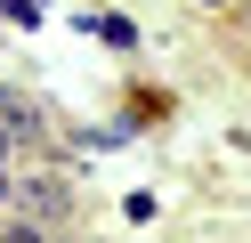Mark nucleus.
Wrapping results in <instances>:
<instances>
[{
  "instance_id": "nucleus-1",
  "label": "nucleus",
  "mask_w": 251,
  "mask_h": 243,
  "mask_svg": "<svg viewBox=\"0 0 251 243\" xmlns=\"http://www.w3.org/2000/svg\"><path fill=\"white\" fill-rule=\"evenodd\" d=\"M0 8H17V16H41V0H0Z\"/></svg>"
},
{
  "instance_id": "nucleus-2",
  "label": "nucleus",
  "mask_w": 251,
  "mask_h": 243,
  "mask_svg": "<svg viewBox=\"0 0 251 243\" xmlns=\"http://www.w3.org/2000/svg\"><path fill=\"white\" fill-rule=\"evenodd\" d=\"M0 146H8V130H0Z\"/></svg>"
},
{
  "instance_id": "nucleus-3",
  "label": "nucleus",
  "mask_w": 251,
  "mask_h": 243,
  "mask_svg": "<svg viewBox=\"0 0 251 243\" xmlns=\"http://www.w3.org/2000/svg\"><path fill=\"white\" fill-rule=\"evenodd\" d=\"M0 194H8V187H0Z\"/></svg>"
}]
</instances>
